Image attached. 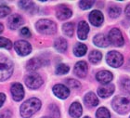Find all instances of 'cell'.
<instances>
[{
	"mask_svg": "<svg viewBox=\"0 0 130 118\" xmlns=\"http://www.w3.org/2000/svg\"><path fill=\"white\" fill-rule=\"evenodd\" d=\"M106 62L111 67L117 68L123 65V63H124V57H123L122 54L117 52V51H110L107 54Z\"/></svg>",
	"mask_w": 130,
	"mask_h": 118,
	"instance_id": "5b68a950",
	"label": "cell"
},
{
	"mask_svg": "<svg viewBox=\"0 0 130 118\" xmlns=\"http://www.w3.org/2000/svg\"><path fill=\"white\" fill-rule=\"evenodd\" d=\"M72 10L68 8L67 6L65 5H60L58 6L57 8H56V15H57V18L60 21H64V20L69 19L71 16H72Z\"/></svg>",
	"mask_w": 130,
	"mask_h": 118,
	"instance_id": "8fae6325",
	"label": "cell"
},
{
	"mask_svg": "<svg viewBox=\"0 0 130 118\" xmlns=\"http://www.w3.org/2000/svg\"><path fill=\"white\" fill-rule=\"evenodd\" d=\"M14 70L13 63L7 58H0V81H5L10 77Z\"/></svg>",
	"mask_w": 130,
	"mask_h": 118,
	"instance_id": "3957f363",
	"label": "cell"
},
{
	"mask_svg": "<svg viewBox=\"0 0 130 118\" xmlns=\"http://www.w3.org/2000/svg\"><path fill=\"white\" fill-rule=\"evenodd\" d=\"M41 108L40 99L36 98H32L22 103L21 106V115L23 118H29L34 115Z\"/></svg>",
	"mask_w": 130,
	"mask_h": 118,
	"instance_id": "6da1fadb",
	"label": "cell"
},
{
	"mask_svg": "<svg viewBox=\"0 0 130 118\" xmlns=\"http://www.w3.org/2000/svg\"><path fill=\"white\" fill-rule=\"evenodd\" d=\"M73 72L78 77L80 78H84L86 77L87 72H88V66H87V63L86 62H78L74 66V69H73Z\"/></svg>",
	"mask_w": 130,
	"mask_h": 118,
	"instance_id": "7c38bea8",
	"label": "cell"
},
{
	"mask_svg": "<svg viewBox=\"0 0 130 118\" xmlns=\"http://www.w3.org/2000/svg\"><path fill=\"white\" fill-rule=\"evenodd\" d=\"M21 35L22 36H24V37H31V32L26 27H23V28L21 29Z\"/></svg>",
	"mask_w": 130,
	"mask_h": 118,
	"instance_id": "8d00e7d4",
	"label": "cell"
},
{
	"mask_svg": "<svg viewBox=\"0 0 130 118\" xmlns=\"http://www.w3.org/2000/svg\"><path fill=\"white\" fill-rule=\"evenodd\" d=\"M121 86H122L123 90L126 92L127 94H130V79H123L121 82Z\"/></svg>",
	"mask_w": 130,
	"mask_h": 118,
	"instance_id": "1f68e13d",
	"label": "cell"
},
{
	"mask_svg": "<svg viewBox=\"0 0 130 118\" xmlns=\"http://www.w3.org/2000/svg\"><path fill=\"white\" fill-rule=\"evenodd\" d=\"M35 27L39 33L43 35H53L57 31V25L50 20H40L35 24Z\"/></svg>",
	"mask_w": 130,
	"mask_h": 118,
	"instance_id": "7a4b0ae2",
	"label": "cell"
},
{
	"mask_svg": "<svg viewBox=\"0 0 130 118\" xmlns=\"http://www.w3.org/2000/svg\"><path fill=\"white\" fill-rule=\"evenodd\" d=\"M42 118H50V117H42Z\"/></svg>",
	"mask_w": 130,
	"mask_h": 118,
	"instance_id": "b9f144b4",
	"label": "cell"
},
{
	"mask_svg": "<svg viewBox=\"0 0 130 118\" xmlns=\"http://www.w3.org/2000/svg\"><path fill=\"white\" fill-rule=\"evenodd\" d=\"M15 50L20 56H27L32 51V46L30 43L24 40H19L15 43Z\"/></svg>",
	"mask_w": 130,
	"mask_h": 118,
	"instance_id": "ba28073f",
	"label": "cell"
},
{
	"mask_svg": "<svg viewBox=\"0 0 130 118\" xmlns=\"http://www.w3.org/2000/svg\"><path fill=\"white\" fill-rule=\"evenodd\" d=\"M125 12V15H126V16H127L128 18L130 19V4H129V5L126 6Z\"/></svg>",
	"mask_w": 130,
	"mask_h": 118,
	"instance_id": "f35d334b",
	"label": "cell"
},
{
	"mask_svg": "<svg viewBox=\"0 0 130 118\" xmlns=\"http://www.w3.org/2000/svg\"><path fill=\"white\" fill-rule=\"evenodd\" d=\"M69 113H70V115L73 118H79L82 115V113H83V109H82V106L79 102H73V104L70 106V109H69Z\"/></svg>",
	"mask_w": 130,
	"mask_h": 118,
	"instance_id": "d6986e66",
	"label": "cell"
},
{
	"mask_svg": "<svg viewBox=\"0 0 130 118\" xmlns=\"http://www.w3.org/2000/svg\"><path fill=\"white\" fill-rule=\"evenodd\" d=\"M129 118H130V117H129Z\"/></svg>",
	"mask_w": 130,
	"mask_h": 118,
	"instance_id": "7bdbcfd3",
	"label": "cell"
},
{
	"mask_svg": "<svg viewBox=\"0 0 130 118\" xmlns=\"http://www.w3.org/2000/svg\"><path fill=\"white\" fill-rule=\"evenodd\" d=\"M84 118H90V117H88V116H86V117H84Z\"/></svg>",
	"mask_w": 130,
	"mask_h": 118,
	"instance_id": "60d3db41",
	"label": "cell"
},
{
	"mask_svg": "<svg viewBox=\"0 0 130 118\" xmlns=\"http://www.w3.org/2000/svg\"><path fill=\"white\" fill-rule=\"evenodd\" d=\"M11 10L8 6H0V18H4V17L8 16V14H10Z\"/></svg>",
	"mask_w": 130,
	"mask_h": 118,
	"instance_id": "836d02e7",
	"label": "cell"
},
{
	"mask_svg": "<svg viewBox=\"0 0 130 118\" xmlns=\"http://www.w3.org/2000/svg\"><path fill=\"white\" fill-rule=\"evenodd\" d=\"M62 31L64 33V35H66L67 36H73V32H74V25L73 22H67L64 23L62 26Z\"/></svg>",
	"mask_w": 130,
	"mask_h": 118,
	"instance_id": "d4e9b609",
	"label": "cell"
},
{
	"mask_svg": "<svg viewBox=\"0 0 130 118\" xmlns=\"http://www.w3.org/2000/svg\"><path fill=\"white\" fill-rule=\"evenodd\" d=\"M10 91L11 94H12V98L16 101L22 100L23 99V97H24V89H23V86H22V84L14 83L11 86Z\"/></svg>",
	"mask_w": 130,
	"mask_h": 118,
	"instance_id": "9c48e42d",
	"label": "cell"
},
{
	"mask_svg": "<svg viewBox=\"0 0 130 118\" xmlns=\"http://www.w3.org/2000/svg\"><path fill=\"white\" fill-rule=\"evenodd\" d=\"M25 84L26 86L31 89H37L40 87L43 84V79L38 73H30L25 78Z\"/></svg>",
	"mask_w": 130,
	"mask_h": 118,
	"instance_id": "52a82bcc",
	"label": "cell"
},
{
	"mask_svg": "<svg viewBox=\"0 0 130 118\" xmlns=\"http://www.w3.org/2000/svg\"><path fill=\"white\" fill-rule=\"evenodd\" d=\"M43 62L40 59H37V58H32L30 61H28L27 64H26V69H27L29 72H35L37 69L42 66Z\"/></svg>",
	"mask_w": 130,
	"mask_h": 118,
	"instance_id": "ffe728a7",
	"label": "cell"
},
{
	"mask_svg": "<svg viewBox=\"0 0 130 118\" xmlns=\"http://www.w3.org/2000/svg\"><path fill=\"white\" fill-rule=\"evenodd\" d=\"M94 5V1H80L79 2V6L82 9H88L90 8L92 6Z\"/></svg>",
	"mask_w": 130,
	"mask_h": 118,
	"instance_id": "e575fe53",
	"label": "cell"
},
{
	"mask_svg": "<svg viewBox=\"0 0 130 118\" xmlns=\"http://www.w3.org/2000/svg\"><path fill=\"white\" fill-rule=\"evenodd\" d=\"M12 113L9 110H4L0 113V118H11Z\"/></svg>",
	"mask_w": 130,
	"mask_h": 118,
	"instance_id": "d590c367",
	"label": "cell"
},
{
	"mask_svg": "<svg viewBox=\"0 0 130 118\" xmlns=\"http://www.w3.org/2000/svg\"><path fill=\"white\" fill-rule=\"evenodd\" d=\"M96 78H97V80L100 84H102V85H108L112 80L113 75H112V73L111 72L104 70L98 72L97 75H96Z\"/></svg>",
	"mask_w": 130,
	"mask_h": 118,
	"instance_id": "4fadbf2b",
	"label": "cell"
},
{
	"mask_svg": "<svg viewBox=\"0 0 130 118\" xmlns=\"http://www.w3.org/2000/svg\"><path fill=\"white\" fill-rule=\"evenodd\" d=\"M101 58H102V54L98 50H92L89 54L90 62H92V63H94V64L99 63V62L101 61Z\"/></svg>",
	"mask_w": 130,
	"mask_h": 118,
	"instance_id": "cb8c5ba5",
	"label": "cell"
},
{
	"mask_svg": "<svg viewBox=\"0 0 130 118\" xmlns=\"http://www.w3.org/2000/svg\"><path fill=\"white\" fill-rule=\"evenodd\" d=\"M93 43L95 44L97 47L100 48H106L109 46V39L107 36H105L102 34H99V35H95V37L93 38Z\"/></svg>",
	"mask_w": 130,
	"mask_h": 118,
	"instance_id": "ac0fdd59",
	"label": "cell"
},
{
	"mask_svg": "<svg viewBox=\"0 0 130 118\" xmlns=\"http://www.w3.org/2000/svg\"><path fill=\"white\" fill-rule=\"evenodd\" d=\"M70 71V67L67 64H59L56 68V73L57 75H65Z\"/></svg>",
	"mask_w": 130,
	"mask_h": 118,
	"instance_id": "f1b7e54d",
	"label": "cell"
},
{
	"mask_svg": "<svg viewBox=\"0 0 130 118\" xmlns=\"http://www.w3.org/2000/svg\"><path fill=\"white\" fill-rule=\"evenodd\" d=\"M54 48H56L59 52H65L68 48L67 41L65 40L63 37H59L58 39H56V41L54 42Z\"/></svg>",
	"mask_w": 130,
	"mask_h": 118,
	"instance_id": "7402d4cb",
	"label": "cell"
},
{
	"mask_svg": "<svg viewBox=\"0 0 130 118\" xmlns=\"http://www.w3.org/2000/svg\"><path fill=\"white\" fill-rule=\"evenodd\" d=\"M6 100V95L4 93H0V108L2 107L3 103Z\"/></svg>",
	"mask_w": 130,
	"mask_h": 118,
	"instance_id": "74e56055",
	"label": "cell"
},
{
	"mask_svg": "<svg viewBox=\"0 0 130 118\" xmlns=\"http://www.w3.org/2000/svg\"><path fill=\"white\" fill-rule=\"evenodd\" d=\"M87 48L85 44L82 43H77L73 48V53L77 57H82L84 56L85 54L87 53Z\"/></svg>",
	"mask_w": 130,
	"mask_h": 118,
	"instance_id": "603a6c76",
	"label": "cell"
},
{
	"mask_svg": "<svg viewBox=\"0 0 130 118\" xmlns=\"http://www.w3.org/2000/svg\"><path fill=\"white\" fill-rule=\"evenodd\" d=\"M19 5L22 9H25V10H31L32 8H35V5L32 1H20Z\"/></svg>",
	"mask_w": 130,
	"mask_h": 118,
	"instance_id": "f546056e",
	"label": "cell"
},
{
	"mask_svg": "<svg viewBox=\"0 0 130 118\" xmlns=\"http://www.w3.org/2000/svg\"><path fill=\"white\" fill-rule=\"evenodd\" d=\"M3 30H4V26H3L2 23H0V34L3 32Z\"/></svg>",
	"mask_w": 130,
	"mask_h": 118,
	"instance_id": "ab89813d",
	"label": "cell"
},
{
	"mask_svg": "<svg viewBox=\"0 0 130 118\" xmlns=\"http://www.w3.org/2000/svg\"><path fill=\"white\" fill-rule=\"evenodd\" d=\"M89 33V26L86 22L82 21L78 24V29H77V35H78L79 39L85 40L87 39V35Z\"/></svg>",
	"mask_w": 130,
	"mask_h": 118,
	"instance_id": "9a60e30c",
	"label": "cell"
},
{
	"mask_svg": "<svg viewBox=\"0 0 130 118\" xmlns=\"http://www.w3.org/2000/svg\"><path fill=\"white\" fill-rule=\"evenodd\" d=\"M89 21L94 26H100L103 23L104 17L100 10H93L89 14Z\"/></svg>",
	"mask_w": 130,
	"mask_h": 118,
	"instance_id": "5bb4252c",
	"label": "cell"
},
{
	"mask_svg": "<svg viewBox=\"0 0 130 118\" xmlns=\"http://www.w3.org/2000/svg\"><path fill=\"white\" fill-rule=\"evenodd\" d=\"M0 48H4L6 49H10L12 48V43L8 38L0 37Z\"/></svg>",
	"mask_w": 130,
	"mask_h": 118,
	"instance_id": "4dcf8cb0",
	"label": "cell"
},
{
	"mask_svg": "<svg viewBox=\"0 0 130 118\" xmlns=\"http://www.w3.org/2000/svg\"><path fill=\"white\" fill-rule=\"evenodd\" d=\"M108 39L109 42L115 47H122L124 45V42H125L122 33L117 28H113V29H111L108 35Z\"/></svg>",
	"mask_w": 130,
	"mask_h": 118,
	"instance_id": "8992f818",
	"label": "cell"
},
{
	"mask_svg": "<svg viewBox=\"0 0 130 118\" xmlns=\"http://www.w3.org/2000/svg\"><path fill=\"white\" fill-rule=\"evenodd\" d=\"M66 84L71 88H79L81 86V84L79 83L77 80H74V79H67L66 80Z\"/></svg>",
	"mask_w": 130,
	"mask_h": 118,
	"instance_id": "d6a6232c",
	"label": "cell"
},
{
	"mask_svg": "<svg viewBox=\"0 0 130 118\" xmlns=\"http://www.w3.org/2000/svg\"><path fill=\"white\" fill-rule=\"evenodd\" d=\"M121 12H122V9L118 6H113V7H111L109 8V15L112 19H115L117 17H119Z\"/></svg>",
	"mask_w": 130,
	"mask_h": 118,
	"instance_id": "4316f807",
	"label": "cell"
},
{
	"mask_svg": "<svg viewBox=\"0 0 130 118\" xmlns=\"http://www.w3.org/2000/svg\"><path fill=\"white\" fill-rule=\"evenodd\" d=\"M96 116L97 118H111V113L107 108L101 107L97 111Z\"/></svg>",
	"mask_w": 130,
	"mask_h": 118,
	"instance_id": "484cf974",
	"label": "cell"
},
{
	"mask_svg": "<svg viewBox=\"0 0 130 118\" xmlns=\"http://www.w3.org/2000/svg\"><path fill=\"white\" fill-rule=\"evenodd\" d=\"M114 89H115L114 85H106L104 86H100V88L98 89V94L101 98H109L113 94Z\"/></svg>",
	"mask_w": 130,
	"mask_h": 118,
	"instance_id": "e0dca14e",
	"label": "cell"
},
{
	"mask_svg": "<svg viewBox=\"0 0 130 118\" xmlns=\"http://www.w3.org/2000/svg\"><path fill=\"white\" fill-rule=\"evenodd\" d=\"M84 101L88 107H95L99 104V99L93 92H89L85 96Z\"/></svg>",
	"mask_w": 130,
	"mask_h": 118,
	"instance_id": "44dd1931",
	"label": "cell"
},
{
	"mask_svg": "<svg viewBox=\"0 0 130 118\" xmlns=\"http://www.w3.org/2000/svg\"><path fill=\"white\" fill-rule=\"evenodd\" d=\"M22 23H23V19L19 14H13L8 19V27L12 30L19 28Z\"/></svg>",
	"mask_w": 130,
	"mask_h": 118,
	"instance_id": "2e32d148",
	"label": "cell"
},
{
	"mask_svg": "<svg viewBox=\"0 0 130 118\" xmlns=\"http://www.w3.org/2000/svg\"><path fill=\"white\" fill-rule=\"evenodd\" d=\"M48 110L52 118H60V110L55 104L49 105Z\"/></svg>",
	"mask_w": 130,
	"mask_h": 118,
	"instance_id": "83f0119b",
	"label": "cell"
},
{
	"mask_svg": "<svg viewBox=\"0 0 130 118\" xmlns=\"http://www.w3.org/2000/svg\"><path fill=\"white\" fill-rule=\"evenodd\" d=\"M112 108L118 113L125 114L130 110V101L125 97L117 96L112 100Z\"/></svg>",
	"mask_w": 130,
	"mask_h": 118,
	"instance_id": "277c9868",
	"label": "cell"
},
{
	"mask_svg": "<svg viewBox=\"0 0 130 118\" xmlns=\"http://www.w3.org/2000/svg\"><path fill=\"white\" fill-rule=\"evenodd\" d=\"M53 93L58 98H60L61 99H67L70 95V89L68 88L67 86H65L64 85L58 84V85H55L53 86Z\"/></svg>",
	"mask_w": 130,
	"mask_h": 118,
	"instance_id": "30bf717a",
	"label": "cell"
}]
</instances>
